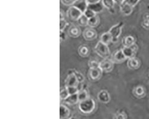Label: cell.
Returning <instances> with one entry per match:
<instances>
[{"mask_svg": "<svg viewBox=\"0 0 149 119\" xmlns=\"http://www.w3.org/2000/svg\"><path fill=\"white\" fill-rule=\"evenodd\" d=\"M99 23H100V18L97 15H95L88 19V26H89L90 28H95L97 27Z\"/></svg>", "mask_w": 149, "mask_h": 119, "instance_id": "603a6c76", "label": "cell"}, {"mask_svg": "<svg viewBox=\"0 0 149 119\" xmlns=\"http://www.w3.org/2000/svg\"><path fill=\"white\" fill-rule=\"evenodd\" d=\"M113 119H127V116L123 113H118L114 116Z\"/></svg>", "mask_w": 149, "mask_h": 119, "instance_id": "f546056e", "label": "cell"}, {"mask_svg": "<svg viewBox=\"0 0 149 119\" xmlns=\"http://www.w3.org/2000/svg\"><path fill=\"white\" fill-rule=\"evenodd\" d=\"M95 108V101L90 98L82 101L79 104V109L84 114H90L92 113Z\"/></svg>", "mask_w": 149, "mask_h": 119, "instance_id": "6da1fadb", "label": "cell"}, {"mask_svg": "<svg viewBox=\"0 0 149 119\" xmlns=\"http://www.w3.org/2000/svg\"><path fill=\"white\" fill-rule=\"evenodd\" d=\"M133 94L134 96L138 98H143L146 95V91L143 86H137L134 89Z\"/></svg>", "mask_w": 149, "mask_h": 119, "instance_id": "2e32d148", "label": "cell"}, {"mask_svg": "<svg viewBox=\"0 0 149 119\" xmlns=\"http://www.w3.org/2000/svg\"><path fill=\"white\" fill-rule=\"evenodd\" d=\"M123 1H124V0H114L115 3H118V4H121L123 3Z\"/></svg>", "mask_w": 149, "mask_h": 119, "instance_id": "e575fe53", "label": "cell"}, {"mask_svg": "<svg viewBox=\"0 0 149 119\" xmlns=\"http://www.w3.org/2000/svg\"><path fill=\"white\" fill-rule=\"evenodd\" d=\"M78 53L82 57H88L90 53V48L86 45H81L78 48Z\"/></svg>", "mask_w": 149, "mask_h": 119, "instance_id": "7402d4cb", "label": "cell"}, {"mask_svg": "<svg viewBox=\"0 0 149 119\" xmlns=\"http://www.w3.org/2000/svg\"><path fill=\"white\" fill-rule=\"evenodd\" d=\"M88 19H89V18L84 13L77 21H78L79 25H80L81 26H85L86 25H88Z\"/></svg>", "mask_w": 149, "mask_h": 119, "instance_id": "d4e9b609", "label": "cell"}, {"mask_svg": "<svg viewBox=\"0 0 149 119\" xmlns=\"http://www.w3.org/2000/svg\"><path fill=\"white\" fill-rule=\"evenodd\" d=\"M103 71L100 67L90 68L88 71V78L91 81L95 82L100 79L102 76Z\"/></svg>", "mask_w": 149, "mask_h": 119, "instance_id": "277c9868", "label": "cell"}, {"mask_svg": "<svg viewBox=\"0 0 149 119\" xmlns=\"http://www.w3.org/2000/svg\"><path fill=\"white\" fill-rule=\"evenodd\" d=\"M65 102L69 105H73V104H76L77 103L79 102L78 100V93L70 95L69 96L65 99Z\"/></svg>", "mask_w": 149, "mask_h": 119, "instance_id": "44dd1931", "label": "cell"}, {"mask_svg": "<svg viewBox=\"0 0 149 119\" xmlns=\"http://www.w3.org/2000/svg\"><path fill=\"white\" fill-rule=\"evenodd\" d=\"M60 98L61 100H65L69 96V93L68 92V91L67 89V88L66 89H61L60 91Z\"/></svg>", "mask_w": 149, "mask_h": 119, "instance_id": "4316f807", "label": "cell"}, {"mask_svg": "<svg viewBox=\"0 0 149 119\" xmlns=\"http://www.w3.org/2000/svg\"><path fill=\"white\" fill-rule=\"evenodd\" d=\"M73 6L76 7L78 9H79L83 13H84L86 10L87 9L88 4L86 3V0H76Z\"/></svg>", "mask_w": 149, "mask_h": 119, "instance_id": "9a60e30c", "label": "cell"}, {"mask_svg": "<svg viewBox=\"0 0 149 119\" xmlns=\"http://www.w3.org/2000/svg\"><path fill=\"white\" fill-rule=\"evenodd\" d=\"M78 100L79 102L84 101L89 98V95L88 92H86V90H82L79 91L78 92Z\"/></svg>", "mask_w": 149, "mask_h": 119, "instance_id": "cb8c5ba5", "label": "cell"}, {"mask_svg": "<svg viewBox=\"0 0 149 119\" xmlns=\"http://www.w3.org/2000/svg\"><path fill=\"white\" fill-rule=\"evenodd\" d=\"M100 41L108 45L110 42H113V37L109 32H106L102 35Z\"/></svg>", "mask_w": 149, "mask_h": 119, "instance_id": "d6986e66", "label": "cell"}, {"mask_svg": "<svg viewBox=\"0 0 149 119\" xmlns=\"http://www.w3.org/2000/svg\"><path fill=\"white\" fill-rule=\"evenodd\" d=\"M68 35L72 38H78L81 33L80 28L76 25H72L68 29Z\"/></svg>", "mask_w": 149, "mask_h": 119, "instance_id": "8fae6325", "label": "cell"}, {"mask_svg": "<svg viewBox=\"0 0 149 119\" xmlns=\"http://www.w3.org/2000/svg\"><path fill=\"white\" fill-rule=\"evenodd\" d=\"M122 23H119L111 28L109 32L111 33L113 37V42H116L120 35L122 29Z\"/></svg>", "mask_w": 149, "mask_h": 119, "instance_id": "30bf717a", "label": "cell"}, {"mask_svg": "<svg viewBox=\"0 0 149 119\" xmlns=\"http://www.w3.org/2000/svg\"><path fill=\"white\" fill-rule=\"evenodd\" d=\"M142 26L144 28L149 29V15H147L144 16V20L142 23Z\"/></svg>", "mask_w": 149, "mask_h": 119, "instance_id": "83f0119b", "label": "cell"}, {"mask_svg": "<svg viewBox=\"0 0 149 119\" xmlns=\"http://www.w3.org/2000/svg\"><path fill=\"white\" fill-rule=\"evenodd\" d=\"M83 14L84 13L79 9L73 6L69 8L67 12L68 17L73 21L78 20Z\"/></svg>", "mask_w": 149, "mask_h": 119, "instance_id": "5b68a950", "label": "cell"}, {"mask_svg": "<svg viewBox=\"0 0 149 119\" xmlns=\"http://www.w3.org/2000/svg\"><path fill=\"white\" fill-rule=\"evenodd\" d=\"M113 62L111 59L104 58V60L102 61L99 63V67H100L102 70L104 72H110L113 68Z\"/></svg>", "mask_w": 149, "mask_h": 119, "instance_id": "52a82bcc", "label": "cell"}, {"mask_svg": "<svg viewBox=\"0 0 149 119\" xmlns=\"http://www.w3.org/2000/svg\"><path fill=\"white\" fill-rule=\"evenodd\" d=\"M75 1L76 0H61V3L66 6H73Z\"/></svg>", "mask_w": 149, "mask_h": 119, "instance_id": "f1b7e54d", "label": "cell"}, {"mask_svg": "<svg viewBox=\"0 0 149 119\" xmlns=\"http://www.w3.org/2000/svg\"><path fill=\"white\" fill-rule=\"evenodd\" d=\"M99 63L95 60H90L89 62V66L90 68H94V67H99Z\"/></svg>", "mask_w": 149, "mask_h": 119, "instance_id": "1f68e13d", "label": "cell"}, {"mask_svg": "<svg viewBox=\"0 0 149 119\" xmlns=\"http://www.w3.org/2000/svg\"><path fill=\"white\" fill-rule=\"evenodd\" d=\"M66 86L71 87V86H76L77 87L78 83H79L75 73L70 74L66 80Z\"/></svg>", "mask_w": 149, "mask_h": 119, "instance_id": "7c38bea8", "label": "cell"}, {"mask_svg": "<svg viewBox=\"0 0 149 119\" xmlns=\"http://www.w3.org/2000/svg\"><path fill=\"white\" fill-rule=\"evenodd\" d=\"M66 25H67L66 21L63 19H60V31H63V30L65 28Z\"/></svg>", "mask_w": 149, "mask_h": 119, "instance_id": "4dcf8cb0", "label": "cell"}, {"mask_svg": "<svg viewBox=\"0 0 149 119\" xmlns=\"http://www.w3.org/2000/svg\"><path fill=\"white\" fill-rule=\"evenodd\" d=\"M70 114V110L68 107L63 105H61L60 107V119H66Z\"/></svg>", "mask_w": 149, "mask_h": 119, "instance_id": "ffe728a7", "label": "cell"}, {"mask_svg": "<svg viewBox=\"0 0 149 119\" xmlns=\"http://www.w3.org/2000/svg\"><path fill=\"white\" fill-rule=\"evenodd\" d=\"M83 37L86 41H93L97 38V33L93 28H88L84 31Z\"/></svg>", "mask_w": 149, "mask_h": 119, "instance_id": "9c48e42d", "label": "cell"}, {"mask_svg": "<svg viewBox=\"0 0 149 119\" xmlns=\"http://www.w3.org/2000/svg\"><path fill=\"white\" fill-rule=\"evenodd\" d=\"M95 52L100 57L103 58H107L110 55V53L107 45L99 41L95 47Z\"/></svg>", "mask_w": 149, "mask_h": 119, "instance_id": "3957f363", "label": "cell"}, {"mask_svg": "<svg viewBox=\"0 0 149 119\" xmlns=\"http://www.w3.org/2000/svg\"><path fill=\"white\" fill-rule=\"evenodd\" d=\"M88 4H93L100 3L101 0H86Z\"/></svg>", "mask_w": 149, "mask_h": 119, "instance_id": "836d02e7", "label": "cell"}, {"mask_svg": "<svg viewBox=\"0 0 149 119\" xmlns=\"http://www.w3.org/2000/svg\"><path fill=\"white\" fill-rule=\"evenodd\" d=\"M127 58L123 53L122 50L116 51L111 55L110 59L114 63H121L125 62Z\"/></svg>", "mask_w": 149, "mask_h": 119, "instance_id": "8992f818", "label": "cell"}, {"mask_svg": "<svg viewBox=\"0 0 149 119\" xmlns=\"http://www.w3.org/2000/svg\"><path fill=\"white\" fill-rule=\"evenodd\" d=\"M138 50V47L135 44L130 47H123L122 49L123 53L125 54L127 58H131L135 57V55Z\"/></svg>", "mask_w": 149, "mask_h": 119, "instance_id": "ba28073f", "label": "cell"}, {"mask_svg": "<svg viewBox=\"0 0 149 119\" xmlns=\"http://www.w3.org/2000/svg\"><path fill=\"white\" fill-rule=\"evenodd\" d=\"M135 39L132 36H127L122 39V45L123 47H130L135 44Z\"/></svg>", "mask_w": 149, "mask_h": 119, "instance_id": "e0dca14e", "label": "cell"}, {"mask_svg": "<svg viewBox=\"0 0 149 119\" xmlns=\"http://www.w3.org/2000/svg\"><path fill=\"white\" fill-rule=\"evenodd\" d=\"M75 75H76V76L77 77V79H78L79 82H83L84 80V77L82 76V74L77 72L75 73Z\"/></svg>", "mask_w": 149, "mask_h": 119, "instance_id": "d6a6232c", "label": "cell"}, {"mask_svg": "<svg viewBox=\"0 0 149 119\" xmlns=\"http://www.w3.org/2000/svg\"><path fill=\"white\" fill-rule=\"evenodd\" d=\"M139 0H124L120 4V10L122 13L125 15H130L133 7L137 4Z\"/></svg>", "mask_w": 149, "mask_h": 119, "instance_id": "7a4b0ae2", "label": "cell"}, {"mask_svg": "<svg viewBox=\"0 0 149 119\" xmlns=\"http://www.w3.org/2000/svg\"><path fill=\"white\" fill-rule=\"evenodd\" d=\"M141 64L140 61L135 57L129 58L127 62V66L131 70H136L140 67Z\"/></svg>", "mask_w": 149, "mask_h": 119, "instance_id": "5bb4252c", "label": "cell"}, {"mask_svg": "<svg viewBox=\"0 0 149 119\" xmlns=\"http://www.w3.org/2000/svg\"><path fill=\"white\" fill-rule=\"evenodd\" d=\"M103 7L104 6L103 5L102 3H101L100 2L93 4H88L87 8L93 11L95 13H99V12H101L103 9Z\"/></svg>", "mask_w": 149, "mask_h": 119, "instance_id": "ac0fdd59", "label": "cell"}, {"mask_svg": "<svg viewBox=\"0 0 149 119\" xmlns=\"http://www.w3.org/2000/svg\"><path fill=\"white\" fill-rule=\"evenodd\" d=\"M97 98L100 102L107 104L110 100V96L107 91L102 90L98 93Z\"/></svg>", "mask_w": 149, "mask_h": 119, "instance_id": "4fadbf2b", "label": "cell"}, {"mask_svg": "<svg viewBox=\"0 0 149 119\" xmlns=\"http://www.w3.org/2000/svg\"><path fill=\"white\" fill-rule=\"evenodd\" d=\"M102 3L104 7L108 8L109 10L112 9L114 7L115 1L114 0H102Z\"/></svg>", "mask_w": 149, "mask_h": 119, "instance_id": "484cf974", "label": "cell"}]
</instances>
